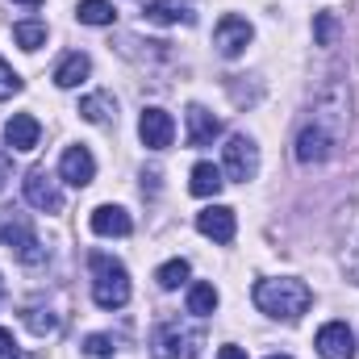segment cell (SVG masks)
<instances>
[{"label":"cell","mask_w":359,"mask_h":359,"mask_svg":"<svg viewBox=\"0 0 359 359\" xmlns=\"http://www.w3.org/2000/svg\"><path fill=\"white\" fill-rule=\"evenodd\" d=\"M309 301H313V292H309V284L297 280V276H280V280H259V284H255V305H259V313L280 318V322H297V318L309 309Z\"/></svg>","instance_id":"obj_1"},{"label":"cell","mask_w":359,"mask_h":359,"mask_svg":"<svg viewBox=\"0 0 359 359\" xmlns=\"http://www.w3.org/2000/svg\"><path fill=\"white\" fill-rule=\"evenodd\" d=\"M92 301L100 309H121L130 301V271L109 255H92Z\"/></svg>","instance_id":"obj_2"},{"label":"cell","mask_w":359,"mask_h":359,"mask_svg":"<svg viewBox=\"0 0 359 359\" xmlns=\"http://www.w3.org/2000/svg\"><path fill=\"white\" fill-rule=\"evenodd\" d=\"M201 330H180V322H163L151 339V355L155 359H192L201 351Z\"/></svg>","instance_id":"obj_3"},{"label":"cell","mask_w":359,"mask_h":359,"mask_svg":"<svg viewBox=\"0 0 359 359\" xmlns=\"http://www.w3.org/2000/svg\"><path fill=\"white\" fill-rule=\"evenodd\" d=\"M0 238H4V247H8L25 268H42V264H46V247L38 243V234H34V226H29L25 217H8L4 230H0Z\"/></svg>","instance_id":"obj_4"},{"label":"cell","mask_w":359,"mask_h":359,"mask_svg":"<svg viewBox=\"0 0 359 359\" xmlns=\"http://www.w3.org/2000/svg\"><path fill=\"white\" fill-rule=\"evenodd\" d=\"M222 168H226L230 180H243V184L255 180V172H259V147H255V138L230 134L226 147H222Z\"/></svg>","instance_id":"obj_5"},{"label":"cell","mask_w":359,"mask_h":359,"mask_svg":"<svg viewBox=\"0 0 359 359\" xmlns=\"http://www.w3.org/2000/svg\"><path fill=\"white\" fill-rule=\"evenodd\" d=\"M251 38H255V29H251V21L238 17V13H226V17L217 21V29H213V46H217V55H226V59H238V55L251 46Z\"/></svg>","instance_id":"obj_6"},{"label":"cell","mask_w":359,"mask_h":359,"mask_svg":"<svg viewBox=\"0 0 359 359\" xmlns=\"http://www.w3.org/2000/svg\"><path fill=\"white\" fill-rule=\"evenodd\" d=\"M21 188H25V201L34 209H42V213H59L63 209V192H59V184H55V176L46 168H29Z\"/></svg>","instance_id":"obj_7"},{"label":"cell","mask_w":359,"mask_h":359,"mask_svg":"<svg viewBox=\"0 0 359 359\" xmlns=\"http://www.w3.org/2000/svg\"><path fill=\"white\" fill-rule=\"evenodd\" d=\"M138 138H142V147L147 151H168L172 147V138H176V121H172V113L168 109H142V117H138Z\"/></svg>","instance_id":"obj_8"},{"label":"cell","mask_w":359,"mask_h":359,"mask_svg":"<svg viewBox=\"0 0 359 359\" xmlns=\"http://www.w3.org/2000/svg\"><path fill=\"white\" fill-rule=\"evenodd\" d=\"M313 347H318L322 359H355V334H351L347 322H326V326L318 330Z\"/></svg>","instance_id":"obj_9"},{"label":"cell","mask_w":359,"mask_h":359,"mask_svg":"<svg viewBox=\"0 0 359 359\" xmlns=\"http://www.w3.org/2000/svg\"><path fill=\"white\" fill-rule=\"evenodd\" d=\"M196 230H201L205 238H213V243H230L234 230H238L234 209H230V205H209V209H201V213H196Z\"/></svg>","instance_id":"obj_10"},{"label":"cell","mask_w":359,"mask_h":359,"mask_svg":"<svg viewBox=\"0 0 359 359\" xmlns=\"http://www.w3.org/2000/svg\"><path fill=\"white\" fill-rule=\"evenodd\" d=\"M59 176L67 180L72 188H88L96 176V159H92L88 147H67L63 159H59Z\"/></svg>","instance_id":"obj_11"},{"label":"cell","mask_w":359,"mask_h":359,"mask_svg":"<svg viewBox=\"0 0 359 359\" xmlns=\"http://www.w3.org/2000/svg\"><path fill=\"white\" fill-rule=\"evenodd\" d=\"M330 147H334V138L322 130V126H305L301 134H297V163H326L330 159Z\"/></svg>","instance_id":"obj_12"},{"label":"cell","mask_w":359,"mask_h":359,"mask_svg":"<svg viewBox=\"0 0 359 359\" xmlns=\"http://www.w3.org/2000/svg\"><path fill=\"white\" fill-rule=\"evenodd\" d=\"M92 230L100 238H126L134 230V222H130V213L121 205H96L92 209Z\"/></svg>","instance_id":"obj_13"},{"label":"cell","mask_w":359,"mask_h":359,"mask_svg":"<svg viewBox=\"0 0 359 359\" xmlns=\"http://www.w3.org/2000/svg\"><path fill=\"white\" fill-rule=\"evenodd\" d=\"M38 138H42L38 117H29V113H13V117H8V126H4V142H8L13 151H34Z\"/></svg>","instance_id":"obj_14"},{"label":"cell","mask_w":359,"mask_h":359,"mask_svg":"<svg viewBox=\"0 0 359 359\" xmlns=\"http://www.w3.org/2000/svg\"><path fill=\"white\" fill-rule=\"evenodd\" d=\"M147 21H155V25H192L196 21V0H155V4H147Z\"/></svg>","instance_id":"obj_15"},{"label":"cell","mask_w":359,"mask_h":359,"mask_svg":"<svg viewBox=\"0 0 359 359\" xmlns=\"http://www.w3.org/2000/svg\"><path fill=\"white\" fill-rule=\"evenodd\" d=\"M222 134V121L205 104H188V147H209Z\"/></svg>","instance_id":"obj_16"},{"label":"cell","mask_w":359,"mask_h":359,"mask_svg":"<svg viewBox=\"0 0 359 359\" xmlns=\"http://www.w3.org/2000/svg\"><path fill=\"white\" fill-rule=\"evenodd\" d=\"M80 117L92 121V126H109V121H117V100L109 92H92V96L80 100Z\"/></svg>","instance_id":"obj_17"},{"label":"cell","mask_w":359,"mask_h":359,"mask_svg":"<svg viewBox=\"0 0 359 359\" xmlns=\"http://www.w3.org/2000/svg\"><path fill=\"white\" fill-rule=\"evenodd\" d=\"M88 72H92V59L80 55V50H72V55L55 67V84H59V88H80V80H88Z\"/></svg>","instance_id":"obj_18"},{"label":"cell","mask_w":359,"mask_h":359,"mask_svg":"<svg viewBox=\"0 0 359 359\" xmlns=\"http://www.w3.org/2000/svg\"><path fill=\"white\" fill-rule=\"evenodd\" d=\"M222 168H213V163H196L192 168V180H188V188H192V196H217L222 192Z\"/></svg>","instance_id":"obj_19"},{"label":"cell","mask_w":359,"mask_h":359,"mask_svg":"<svg viewBox=\"0 0 359 359\" xmlns=\"http://www.w3.org/2000/svg\"><path fill=\"white\" fill-rule=\"evenodd\" d=\"M217 309V288L213 284H192L188 288V313L192 318H209Z\"/></svg>","instance_id":"obj_20"},{"label":"cell","mask_w":359,"mask_h":359,"mask_svg":"<svg viewBox=\"0 0 359 359\" xmlns=\"http://www.w3.org/2000/svg\"><path fill=\"white\" fill-rule=\"evenodd\" d=\"M76 17L84 21V25H113V4L109 0H80L76 4Z\"/></svg>","instance_id":"obj_21"},{"label":"cell","mask_w":359,"mask_h":359,"mask_svg":"<svg viewBox=\"0 0 359 359\" xmlns=\"http://www.w3.org/2000/svg\"><path fill=\"white\" fill-rule=\"evenodd\" d=\"M13 38H17L21 50H38V46H46V25L42 21H17L13 25Z\"/></svg>","instance_id":"obj_22"},{"label":"cell","mask_w":359,"mask_h":359,"mask_svg":"<svg viewBox=\"0 0 359 359\" xmlns=\"http://www.w3.org/2000/svg\"><path fill=\"white\" fill-rule=\"evenodd\" d=\"M184 280H188V259H168L163 268L155 271V284H159V288H168V292L180 288Z\"/></svg>","instance_id":"obj_23"},{"label":"cell","mask_w":359,"mask_h":359,"mask_svg":"<svg viewBox=\"0 0 359 359\" xmlns=\"http://www.w3.org/2000/svg\"><path fill=\"white\" fill-rule=\"evenodd\" d=\"M25 326H29L34 334H55V330H59V318H55L50 309H25Z\"/></svg>","instance_id":"obj_24"},{"label":"cell","mask_w":359,"mask_h":359,"mask_svg":"<svg viewBox=\"0 0 359 359\" xmlns=\"http://www.w3.org/2000/svg\"><path fill=\"white\" fill-rule=\"evenodd\" d=\"M21 88H25V84H21V76H17V72L0 59V100H13Z\"/></svg>","instance_id":"obj_25"},{"label":"cell","mask_w":359,"mask_h":359,"mask_svg":"<svg viewBox=\"0 0 359 359\" xmlns=\"http://www.w3.org/2000/svg\"><path fill=\"white\" fill-rule=\"evenodd\" d=\"M334 34H339L334 13H318V21H313V38H318L322 46H330V42H334Z\"/></svg>","instance_id":"obj_26"},{"label":"cell","mask_w":359,"mask_h":359,"mask_svg":"<svg viewBox=\"0 0 359 359\" xmlns=\"http://www.w3.org/2000/svg\"><path fill=\"white\" fill-rule=\"evenodd\" d=\"M84 355L88 359H113V339H109V334H88Z\"/></svg>","instance_id":"obj_27"},{"label":"cell","mask_w":359,"mask_h":359,"mask_svg":"<svg viewBox=\"0 0 359 359\" xmlns=\"http://www.w3.org/2000/svg\"><path fill=\"white\" fill-rule=\"evenodd\" d=\"M0 359H17V339H13V330H4V326H0Z\"/></svg>","instance_id":"obj_28"},{"label":"cell","mask_w":359,"mask_h":359,"mask_svg":"<svg viewBox=\"0 0 359 359\" xmlns=\"http://www.w3.org/2000/svg\"><path fill=\"white\" fill-rule=\"evenodd\" d=\"M8 176H13V163H8V155L0 151V192H4V184H8Z\"/></svg>","instance_id":"obj_29"},{"label":"cell","mask_w":359,"mask_h":359,"mask_svg":"<svg viewBox=\"0 0 359 359\" xmlns=\"http://www.w3.org/2000/svg\"><path fill=\"white\" fill-rule=\"evenodd\" d=\"M217 359H247V351H243V347H234V343H230V347H222V351H217Z\"/></svg>","instance_id":"obj_30"},{"label":"cell","mask_w":359,"mask_h":359,"mask_svg":"<svg viewBox=\"0 0 359 359\" xmlns=\"http://www.w3.org/2000/svg\"><path fill=\"white\" fill-rule=\"evenodd\" d=\"M351 276H355V280H359V251H355V255H351Z\"/></svg>","instance_id":"obj_31"},{"label":"cell","mask_w":359,"mask_h":359,"mask_svg":"<svg viewBox=\"0 0 359 359\" xmlns=\"http://www.w3.org/2000/svg\"><path fill=\"white\" fill-rule=\"evenodd\" d=\"M17 4H29V8H38V4H42V0H17Z\"/></svg>","instance_id":"obj_32"},{"label":"cell","mask_w":359,"mask_h":359,"mask_svg":"<svg viewBox=\"0 0 359 359\" xmlns=\"http://www.w3.org/2000/svg\"><path fill=\"white\" fill-rule=\"evenodd\" d=\"M268 359H292V355H268Z\"/></svg>","instance_id":"obj_33"}]
</instances>
